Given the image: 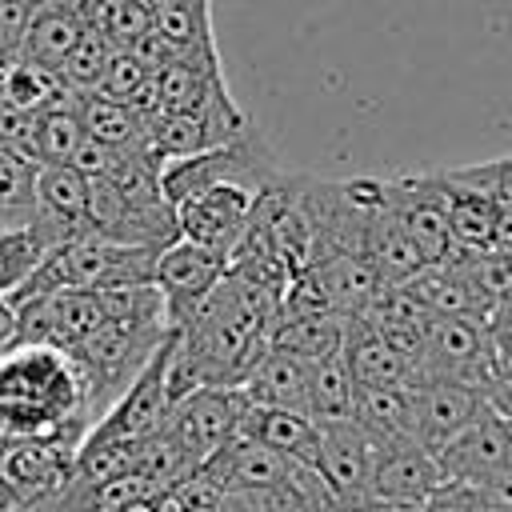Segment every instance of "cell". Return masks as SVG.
I'll use <instances>...</instances> for the list:
<instances>
[{"label":"cell","instance_id":"35","mask_svg":"<svg viewBox=\"0 0 512 512\" xmlns=\"http://www.w3.org/2000/svg\"><path fill=\"white\" fill-rule=\"evenodd\" d=\"M488 340H492V348L512 364V296L508 300H500V304H492V312H488Z\"/></svg>","mask_w":512,"mask_h":512},{"label":"cell","instance_id":"4","mask_svg":"<svg viewBox=\"0 0 512 512\" xmlns=\"http://www.w3.org/2000/svg\"><path fill=\"white\" fill-rule=\"evenodd\" d=\"M380 196L420 248L424 264H444L452 256V228H448V196L440 172H412V176H380Z\"/></svg>","mask_w":512,"mask_h":512},{"label":"cell","instance_id":"32","mask_svg":"<svg viewBox=\"0 0 512 512\" xmlns=\"http://www.w3.org/2000/svg\"><path fill=\"white\" fill-rule=\"evenodd\" d=\"M116 52V44L104 36V28H96V24H88L84 32H80V40H76V48L68 52V60L56 68L72 88H80L84 96L92 92V84L100 80V72H104V64H108V56Z\"/></svg>","mask_w":512,"mask_h":512},{"label":"cell","instance_id":"14","mask_svg":"<svg viewBox=\"0 0 512 512\" xmlns=\"http://www.w3.org/2000/svg\"><path fill=\"white\" fill-rule=\"evenodd\" d=\"M308 372H312V360L268 344L236 388L244 392L248 404H264V408H284V412H304L308 416Z\"/></svg>","mask_w":512,"mask_h":512},{"label":"cell","instance_id":"7","mask_svg":"<svg viewBox=\"0 0 512 512\" xmlns=\"http://www.w3.org/2000/svg\"><path fill=\"white\" fill-rule=\"evenodd\" d=\"M76 452L80 440L68 436H0V476L24 504H36L72 480Z\"/></svg>","mask_w":512,"mask_h":512},{"label":"cell","instance_id":"9","mask_svg":"<svg viewBox=\"0 0 512 512\" xmlns=\"http://www.w3.org/2000/svg\"><path fill=\"white\" fill-rule=\"evenodd\" d=\"M252 196L256 192H248L240 184H204V188H196L172 204L176 208V232L184 240H196V244L228 256L232 244L240 240L244 224H248Z\"/></svg>","mask_w":512,"mask_h":512},{"label":"cell","instance_id":"15","mask_svg":"<svg viewBox=\"0 0 512 512\" xmlns=\"http://www.w3.org/2000/svg\"><path fill=\"white\" fill-rule=\"evenodd\" d=\"M304 268L316 276L328 308H336L344 316H360L388 288V280L376 272V264L360 252H324Z\"/></svg>","mask_w":512,"mask_h":512},{"label":"cell","instance_id":"2","mask_svg":"<svg viewBox=\"0 0 512 512\" xmlns=\"http://www.w3.org/2000/svg\"><path fill=\"white\" fill-rule=\"evenodd\" d=\"M164 336H168V316H160V320H104L92 336H84L80 344L68 348L76 356V364L84 368L96 424L124 396V388L144 372V364L156 356Z\"/></svg>","mask_w":512,"mask_h":512},{"label":"cell","instance_id":"33","mask_svg":"<svg viewBox=\"0 0 512 512\" xmlns=\"http://www.w3.org/2000/svg\"><path fill=\"white\" fill-rule=\"evenodd\" d=\"M420 512H492V508L484 504V496H480L472 484L444 480V484L424 500V508H420Z\"/></svg>","mask_w":512,"mask_h":512},{"label":"cell","instance_id":"19","mask_svg":"<svg viewBox=\"0 0 512 512\" xmlns=\"http://www.w3.org/2000/svg\"><path fill=\"white\" fill-rule=\"evenodd\" d=\"M348 320H352V316H344V312H336V308L276 312L272 324H268V344H272V348H284V352H296V356H304V360H320V356L344 348Z\"/></svg>","mask_w":512,"mask_h":512},{"label":"cell","instance_id":"10","mask_svg":"<svg viewBox=\"0 0 512 512\" xmlns=\"http://www.w3.org/2000/svg\"><path fill=\"white\" fill-rule=\"evenodd\" d=\"M440 476L460 484H480L492 472L512 464V428L508 420L488 404L472 424H464L440 452H436Z\"/></svg>","mask_w":512,"mask_h":512},{"label":"cell","instance_id":"13","mask_svg":"<svg viewBox=\"0 0 512 512\" xmlns=\"http://www.w3.org/2000/svg\"><path fill=\"white\" fill-rule=\"evenodd\" d=\"M224 272H228V256H224V252L176 236L172 244H164V248L156 252V272H152V280H156V288L164 292V308H176V304H184V300L204 296Z\"/></svg>","mask_w":512,"mask_h":512},{"label":"cell","instance_id":"23","mask_svg":"<svg viewBox=\"0 0 512 512\" xmlns=\"http://www.w3.org/2000/svg\"><path fill=\"white\" fill-rule=\"evenodd\" d=\"M408 388H376V384L356 388L352 420L372 440V448H388L396 440H412L408 436Z\"/></svg>","mask_w":512,"mask_h":512},{"label":"cell","instance_id":"38","mask_svg":"<svg viewBox=\"0 0 512 512\" xmlns=\"http://www.w3.org/2000/svg\"><path fill=\"white\" fill-rule=\"evenodd\" d=\"M4 64H8V56H4V52H0V68H4Z\"/></svg>","mask_w":512,"mask_h":512},{"label":"cell","instance_id":"12","mask_svg":"<svg viewBox=\"0 0 512 512\" xmlns=\"http://www.w3.org/2000/svg\"><path fill=\"white\" fill-rule=\"evenodd\" d=\"M172 408L176 404L164 388V360H160V348H156V356L144 364V372L124 388V396L100 416V424L92 432L124 436V440H148V436L168 428Z\"/></svg>","mask_w":512,"mask_h":512},{"label":"cell","instance_id":"27","mask_svg":"<svg viewBox=\"0 0 512 512\" xmlns=\"http://www.w3.org/2000/svg\"><path fill=\"white\" fill-rule=\"evenodd\" d=\"M36 168L28 152L0 144V216L8 228H28L36 220Z\"/></svg>","mask_w":512,"mask_h":512},{"label":"cell","instance_id":"8","mask_svg":"<svg viewBox=\"0 0 512 512\" xmlns=\"http://www.w3.org/2000/svg\"><path fill=\"white\" fill-rule=\"evenodd\" d=\"M484 408L488 400L480 388H468L456 380H416L408 388V436L420 448L440 452Z\"/></svg>","mask_w":512,"mask_h":512},{"label":"cell","instance_id":"29","mask_svg":"<svg viewBox=\"0 0 512 512\" xmlns=\"http://www.w3.org/2000/svg\"><path fill=\"white\" fill-rule=\"evenodd\" d=\"M48 304H52V332L60 348L80 344L104 324V304L96 288H56L48 292Z\"/></svg>","mask_w":512,"mask_h":512},{"label":"cell","instance_id":"16","mask_svg":"<svg viewBox=\"0 0 512 512\" xmlns=\"http://www.w3.org/2000/svg\"><path fill=\"white\" fill-rule=\"evenodd\" d=\"M344 364L356 380V388H408L416 384V368L404 352H396L376 328H368L360 316L348 320V336H344Z\"/></svg>","mask_w":512,"mask_h":512},{"label":"cell","instance_id":"39","mask_svg":"<svg viewBox=\"0 0 512 512\" xmlns=\"http://www.w3.org/2000/svg\"><path fill=\"white\" fill-rule=\"evenodd\" d=\"M504 420H508V428H512V412H508V416H504Z\"/></svg>","mask_w":512,"mask_h":512},{"label":"cell","instance_id":"1","mask_svg":"<svg viewBox=\"0 0 512 512\" xmlns=\"http://www.w3.org/2000/svg\"><path fill=\"white\" fill-rule=\"evenodd\" d=\"M96 424L84 368L60 344L12 340L0 352V432L84 440Z\"/></svg>","mask_w":512,"mask_h":512},{"label":"cell","instance_id":"34","mask_svg":"<svg viewBox=\"0 0 512 512\" xmlns=\"http://www.w3.org/2000/svg\"><path fill=\"white\" fill-rule=\"evenodd\" d=\"M28 20H32V4H28V0H0V52H4L8 60L20 56Z\"/></svg>","mask_w":512,"mask_h":512},{"label":"cell","instance_id":"20","mask_svg":"<svg viewBox=\"0 0 512 512\" xmlns=\"http://www.w3.org/2000/svg\"><path fill=\"white\" fill-rule=\"evenodd\" d=\"M428 316H480L488 320V304L476 296L468 276L452 264H424L400 284Z\"/></svg>","mask_w":512,"mask_h":512},{"label":"cell","instance_id":"21","mask_svg":"<svg viewBox=\"0 0 512 512\" xmlns=\"http://www.w3.org/2000/svg\"><path fill=\"white\" fill-rule=\"evenodd\" d=\"M360 320L368 324V328H376L396 352H404L408 360H412V368H416V356H420V348H424V336H428V312L400 288V284H388L364 312H360Z\"/></svg>","mask_w":512,"mask_h":512},{"label":"cell","instance_id":"17","mask_svg":"<svg viewBox=\"0 0 512 512\" xmlns=\"http://www.w3.org/2000/svg\"><path fill=\"white\" fill-rule=\"evenodd\" d=\"M84 28H88L84 0H44L32 8L20 56L40 64V68H60L68 60V52L76 48Z\"/></svg>","mask_w":512,"mask_h":512},{"label":"cell","instance_id":"30","mask_svg":"<svg viewBox=\"0 0 512 512\" xmlns=\"http://www.w3.org/2000/svg\"><path fill=\"white\" fill-rule=\"evenodd\" d=\"M44 252H48V240L32 224L0 232V300H8L32 276V268L44 260Z\"/></svg>","mask_w":512,"mask_h":512},{"label":"cell","instance_id":"11","mask_svg":"<svg viewBox=\"0 0 512 512\" xmlns=\"http://www.w3.org/2000/svg\"><path fill=\"white\" fill-rule=\"evenodd\" d=\"M444 484L436 452L420 448L416 440H396L388 448H376L372 456V476H368V496L376 500H392V504H416L424 508V500Z\"/></svg>","mask_w":512,"mask_h":512},{"label":"cell","instance_id":"26","mask_svg":"<svg viewBox=\"0 0 512 512\" xmlns=\"http://www.w3.org/2000/svg\"><path fill=\"white\" fill-rule=\"evenodd\" d=\"M80 120H84V136L108 148H136L148 144V120L136 104H120V100H104V96H84L80 104Z\"/></svg>","mask_w":512,"mask_h":512},{"label":"cell","instance_id":"18","mask_svg":"<svg viewBox=\"0 0 512 512\" xmlns=\"http://www.w3.org/2000/svg\"><path fill=\"white\" fill-rule=\"evenodd\" d=\"M364 256L376 264V272L388 284H404L412 272L424 268L420 248L412 244V236L404 232V224L396 220V212L380 196V176H376V200H372L368 224H364Z\"/></svg>","mask_w":512,"mask_h":512},{"label":"cell","instance_id":"40","mask_svg":"<svg viewBox=\"0 0 512 512\" xmlns=\"http://www.w3.org/2000/svg\"><path fill=\"white\" fill-rule=\"evenodd\" d=\"M28 4H32V8H36V4H44V0H28Z\"/></svg>","mask_w":512,"mask_h":512},{"label":"cell","instance_id":"5","mask_svg":"<svg viewBox=\"0 0 512 512\" xmlns=\"http://www.w3.org/2000/svg\"><path fill=\"white\" fill-rule=\"evenodd\" d=\"M244 392L236 384H204L188 392L172 416H168V436L188 452V460L200 468L228 436H236L240 416H244Z\"/></svg>","mask_w":512,"mask_h":512},{"label":"cell","instance_id":"28","mask_svg":"<svg viewBox=\"0 0 512 512\" xmlns=\"http://www.w3.org/2000/svg\"><path fill=\"white\" fill-rule=\"evenodd\" d=\"M80 144H84L80 108H44V112H36L32 136H28V156L36 164H72Z\"/></svg>","mask_w":512,"mask_h":512},{"label":"cell","instance_id":"36","mask_svg":"<svg viewBox=\"0 0 512 512\" xmlns=\"http://www.w3.org/2000/svg\"><path fill=\"white\" fill-rule=\"evenodd\" d=\"M348 512H420L416 504H392V500H376V496H364L360 504H352Z\"/></svg>","mask_w":512,"mask_h":512},{"label":"cell","instance_id":"22","mask_svg":"<svg viewBox=\"0 0 512 512\" xmlns=\"http://www.w3.org/2000/svg\"><path fill=\"white\" fill-rule=\"evenodd\" d=\"M244 436L300 460V464H312L316 456V420L304 416V412H284V408H264V404H244V416H240V428Z\"/></svg>","mask_w":512,"mask_h":512},{"label":"cell","instance_id":"31","mask_svg":"<svg viewBox=\"0 0 512 512\" xmlns=\"http://www.w3.org/2000/svg\"><path fill=\"white\" fill-rule=\"evenodd\" d=\"M148 80H152L148 64H144L132 48H116V52L108 56V64H104V72H100V80L92 84V92H88V96H104V100L136 104V100H140V92L148 88Z\"/></svg>","mask_w":512,"mask_h":512},{"label":"cell","instance_id":"6","mask_svg":"<svg viewBox=\"0 0 512 512\" xmlns=\"http://www.w3.org/2000/svg\"><path fill=\"white\" fill-rule=\"evenodd\" d=\"M372 440L360 432L356 420H332L316 424V456L312 468L328 488V512H348L368 496L372 476Z\"/></svg>","mask_w":512,"mask_h":512},{"label":"cell","instance_id":"3","mask_svg":"<svg viewBox=\"0 0 512 512\" xmlns=\"http://www.w3.org/2000/svg\"><path fill=\"white\" fill-rule=\"evenodd\" d=\"M276 172L280 168H276L272 144L264 140V132L256 124H248L240 136H232L216 148H204L184 160H168L160 168V192L168 204H176L180 196H188L204 184H240L248 192H260Z\"/></svg>","mask_w":512,"mask_h":512},{"label":"cell","instance_id":"25","mask_svg":"<svg viewBox=\"0 0 512 512\" xmlns=\"http://www.w3.org/2000/svg\"><path fill=\"white\" fill-rule=\"evenodd\" d=\"M352 400H356V380L344 364V352H328L312 360L308 372V416L316 424L332 420H352Z\"/></svg>","mask_w":512,"mask_h":512},{"label":"cell","instance_id":"24","mask_svg":"<svg viewBox=\"0 0 512 512\" xmlns=\"http://www.w3.org/2000/svg\"><path fill=\"white\" fill-rule=\"evenodd\" d=\"M152 32L184 52H216L212 0H152Z\"/></svg>","mask_w":512,"mask_h":512},{"label":"cell","instance_id":"37","mask_svg":"<svg viewBox=\"0 0 512 512\" xmlns=\"http://www.w3.org/2000/svg\"><path fill=\"white\" fill-rule=\"evenodd\" d=\"M24 508V500H20V492L0 476V512H20Z\"/></svg>","mask_w":512,"mask_h":512}]
</instances>
